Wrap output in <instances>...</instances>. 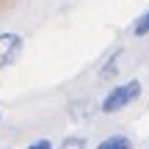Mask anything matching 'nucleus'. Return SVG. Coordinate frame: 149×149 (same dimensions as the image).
<instances>
[{
	"label": "nucleus",
	"instance_id": "nucleus-5",
	"mask_svg": "<svg viewBox=\"0 0 149 149\" xmlns=\"http://www.w3.org/2000/svg\"><path fill=\"white\" fill-rule=\"evenodd\" d=\"M133 33H135V36H146V33H149V8H146V14H141V19L135 22Z\"/></svg>",
	"mask_w": 149,
	"mask_h": 149
},
{
	"label": "nucleus",
	"instance_id": "nucleus-4",
	"mask_svg": "<svg viewBox=\"0 0 149 149\" xmlns=\"http://www.w3.org/2000/svg\"><path fill=\"white\" fill-rule=\"evenodd\" d=\"M119 58H122V53H113V55H111V61L105 64V69L100 72V77H113V74H116V64H119Z\"/></svg>",
	"mask_w": 149,
	"mask_h": 149
},
{
	"label": "nucleus",
	"instance_id": "nucleus-2",
	"mask_svg": "<svg viewBox=\"0 0 149 149\" xmlns=\"http://www.w3.org/2000/svg\"><path fill=\"white\" fill-rule=\"evenodd\" d=\"M19 50H22V39L17 33H0V69L8 66L19 55Z\"/></svg>",
	"mask_w": 149,
	"mask_h": 149
},
{
	"label": "nucleus",
	"instance_id": "nucleus-7",
	"mask_svg": "<svg viewBox=\"0 0 149 149\" xmlns=\"http://www.w3.org/2000/svg\"><path fill=\"white\" fill-rule=\"evenodd\" d=\"M28 149H53V144H50V141H33Z\"/></svg>",
	"mask_w": 149,
	"mask_h": 149
},
{
	"label": "nucleus",
	"instance_id": "nucleus-6",
	"mask_svg": "<svg viewBox=\"0 0 149 149\" xmlns=\"http://www.w3.org/2000/svg\"><path fill=\"white\" fill-rule=\"evenodd\" d=\"M61 149H86V138H77V135H72V138H66Z\"/></svg>",
	"mask_w": 149,
	"mask_h": 149
},
{
	"label": "nucleus",
	"instance_id": "nucleus-1",
	"mask_svg": "<svg viewBox=\"0 0 149 149\" xmlns=\"http://www.w3.org/2000/svg\"><path fill=\"white\" fill-rule=\"evenodd\" d=\"M138 94H141V83L138 80H127V83H122V86L108 91V97L102 100L100 111L102 113H116V111H122V108H127L130 102H135Z\"/></svg>",
	"mask_w": 149,
	"mask_h": 149
},
{
	"label": "nucleus",
	"instance_id": "nucleus-3",
	"mask_svg": "<svg viewBox=\"0 0 149 149\" xmlns=\"http://www.w3.org/2000/svg\"><path fill=\"white\" fill-rule=\"evenodd\" d=\"M97 149H133V141L127 135H111V138H105Z\"/></svg>",
	"mask_w": 149,
	"mask_h": 149
}]
</instances>
